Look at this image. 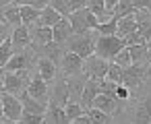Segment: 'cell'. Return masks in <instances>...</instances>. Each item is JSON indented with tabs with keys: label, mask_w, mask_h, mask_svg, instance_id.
<instances>
[{
	"label": "cell",
	"mask_w": 151,
	"mask_h": 124,
	"mask_svg": "<svg viewBox=\"0 0 151 124\" xmlns=\"http://www.w3.org/2000/svg\"><path fill=\"white\" fill-rule=\"evenodd\" d=\"M0 2H15V0H0Z\"/></svg>",
	"instance_id": "obj_43"
},
{
	"label": "cell",
	"mask_w": 151,
	"mask_h": 124,
	"mask_svg": "<svg viewBox=\"0 0 151 124\" xmlns=\"http://www.w3.org/2000/svg\"><path fill=\"white\" fill-rule=\"evenodd\" d=\"M13 54H15V52H13V39L6 37L2 44H0V68L9 62V58H11Z\"/></svg>",
	"instance_id": "obj_25"
},
{
	"label": "cell",
	"mask_w": 151,
	"mask_h": 124,
	"mask_svg": "<svg viewBox=\"0 0 151 124\" xmlns=\"http://www.w3.org/2000/svg\"><path fill=\"white\" fill-rule=\"evenodd\" d=\"M4 91H9V93H19L21 89H23V79H21V75H17V72H6L4 75Z\"/></svg>",
	"instance_id": "obj_13"
},
{
	"label": "cell",
	"mask_w": 151,
	"mask_h": 124,
	"mask_svg": "<svg viewBox=\"0 0 151 124\" xmlns=\"http://www.w3.org/2000/svg\"><path fill=\"white\" fill-rule=\"evenodd\" d=\"M128 97V87H122V83L116 87V99H126Z\"/></svg>",
	"instance_id": "obj_36"
},
{
	"label": "cell",
	"mask_w": 151,
	"mask_h": 124,
	"mask_svg": "<svg viewBox=\"0 0 151 124\" xmlns=\"http://www.w3.org/2000/svg\"><path fill=\"white\" fill-rule=\"evenodd\" d=\"M124 42H126V46H134V44H147V42H145V37H143L139 31H132V33L124 35Z\"/></svg>",
	"instance_id": "obj_32"
},
{
	"label": "cell",
	"mask_w": 151,
	"mask_h": 124,
	"mask_svg": "<svg viewBox=\"0 0 151 124\" xmlns=\"http://www.w3.org/2000/svg\"><path fill=\"white\" fill-rule=\"evenodd\" d=\"M116 27H118V21L110 17V19H106V21L97 23L95 31H97L99 35H116Z\"/></svg>",
	"instance_id": "obj_22"
},
{
	"label": "cell",
	"mask_w": 151,
	"mask_h": 124,
	"mask_svg": "<svg viewBox=\"0 0 151 124\" xmlns=\"http://www.w3.org/2000/svg\"><path fill=\"white\" fill-rule=\"evenodd\" d=\"M60 17H62V15H60L56 9H52V6L48 4V6H44V9L40 11V17H37L35 23H37L40 27H54V25L60 21Z\"/></svg>",
	"instance_id": "obj_6"
},
{
	"label": "cell",
	"mask_w": 151,
	"mask_h": 124,
	"mask_svg": "<svg viewBox=\"0 0 151 124\" xmlns=\"http://www.w3.org/2000/svg\"><path fill=\"white\" fill-rule=\"evenodd\" d=\"M23 110H25V112H31V114H46V105H44V103H37L35 97H31V95H25V99H23Z\"/></svg>",
	"instance_id": "obj_23"
},
{
	"label": "cell",
	"mask_w": 151,
	"mask_h": 124,
	"mask_svg": "<svg viewBox=\"0 0 151 124\" xmlns=\"http://www.w3.org/2000/svg\"><path fill=\"white\" fill-rule=\"evenodd\" d=\"M132 31H137V19H134V13H130V15H126V17H122V19L118 21L116 35L124 37V35H128V33H132Z\"/></svg>",
	"instance_id": "obj_11"
},
{
	"label": "cell",
	"mask_w": 151,
	"mask_h": 124,
	"mask_svg": "<svg viewBox=\"0 0 151 124\" xmlns=\"http://www.w3.org/2000/svg\"><path fill=\"white\" fill-rule=\"evenodd\" d=\"M145 58H147V60L151 62V39L147 42V54H145Z\"/></svg>",
	"instance_id": "obj_40"
},
{
	"label": "cell",
	"mask_w": 151,
	"mask_h": 124,
	"mask_svg": "<svg viewBox=\"0 0 151 124\" xmlns=\"http://www.w3.org/2000/svg\"><path fill=\"white\" fill-rule=\"evenodd\" d=\"M68 21H70V27H73V33H87L89 31V25H87V19H85V9H79V11H73L68 15Z\"/></svg>",
	"instance_id": "obj_7"
},
{
	"label": "cell",
	"mask_w": 151,
	"mask_h": 124,
	"mask_svg": "<svg viewBox=\"0 0 151 124\" xmlns=\"http://www.w3.org/2000/svg\"><path fill=\"white\" fill-rule=\"evenodd\" d=\"M116 101H118V99H114V97H110V95H106V93H97V95L93 97V101H91V108H97V110H101V112H106V114H112V112L116 110Z\"/></svg>",
	"instance_id": "obj_9"
},
{
	"label": "cell",
	"mask_w": 151,
	"mask_h": 124,
	"mask_svg": "<svg viewBox=\"0 0 151 124\" xmlns=\"http://www.w3.org/2000/svg\"><path fill=\"white\" fill-rule=\"evenodd\" d=\"M21 9V23L23 25H31L33 21H37V17H40V9H33L31 4H23V6H19Z\"/></svg>",
	"instance_id": "obj_20"
},
{
	"label": "cell",
	"mask_w": 151,
	"mask_h": 124,
	"mask_svg": "<svg viewBox=\"0 0 151 124\" xmlns=\"http://www.w3.org/2000/svg\"><path fill=\"white\" fill-rule=\"evenodd\" d=\"M143 75H145L143 66H141L139 62H132V64L124 66V72H122V85L128 87V89H132V87H137V85L141 83Z\"/></svg>",
	"instance_id": "obj_3"
},
{
	"label": "cell",
	"mask_w": 151,
	"mask_h": 124,
	"mask_svg": "<svg viewBox=\"0 0 151 124\" xmlns=\"http://www.w3.org/2000/svg\"><path fill=\"white\" fill-rule=\"evenodd\" d=\"M0 118H4V114H2V101H0ZM6 122V120H4Z\"/></svg>",
	"instance_id": "obj_42"
},
{
	"label": "cell",
	"mask_w": 151,
	"mask_h": 124,
	"mask_svg": "<svg viewBox=\"0 0 151 124\" xmlns=\"http://www.w3.org/2000/svg\"><path fill=\"white\" fill-rule=\"evenodd\" d=\"M35 37L40 39V44L48 46L50 42H54V37H52V27H40V29L35 31Z\"/></svg>",
	"instance_id": "obj_31"
},
{
	"label": "cell",
	"mask_w": 151,
	"mask_h": 124,
	"mask_svg": "<svg viewBox=\"0 0 151 124\" xmlns=\"http://www.w3.org/2000/svg\"><path fill=\"white\" fill-rule=\"evenodd\" d=\"M0 101H2V114L6 122H19L21 112H23V101H19L13 93L4 91L0 95Z\"/></svg>",
	"instance_id": "obj_2"
},
{
	"label": "cell",
	"mask_w": 151,
	"mask_h": 124,
	"mask_svg": "<svg viewBox=\"0 0 151 124\" xmlns=\"http://www.w3.org/2000/svg\"><path fill=\"white\" fill-rule=\"evenodd\" d=\"M106 72H108V62H106L104 58H99V56H95V58L89 56V64H87V75H89V79L101 81V79L106 77Z\"/></svg>",
	"instance_id": "obj_5"
},
{
	"label": "cell",
	"mask_w": 151,
	"mask_h": 124,
	"mask_svg": "<svg viewBox=\"0 0 151 124\" xmlns=\"http://www.w3.org/2000/svg\"><path fill=\"white\" fill-rule=\"evenodd\" d=\"M44 122V114H31V112H21L19 124H42Z\"/></svg>",
	"instance_id": "obj_27"
},
{
	"label": "cell",
	"mask_w": 151,
	"mask_h": 124,
	"mask_svg": "<svg viewBox=\"0 0 151 124\" xmlns=\"http://www.w3.org/2000/svg\"><path fill=\"white\" fill-rule=\"evenodd\" d=\"M46 81L42 79V77H35V79H31V83H29V87H27V95H31V97H35V99H40V97H44L46 95Z\"/></svg>",
	"instance_id": "obj_17"
},
{
	"label": "cell",
	"mask_w": 151,
	"mask_h": 124,
	"mask_svg": "<svg viewBox=\"0 0 151 124\" xmlns=\"http://www.w3.org/2000/svg\"><path fill=\"white\" fill-rule=\"evenodd\" d=\"M97 93H99V81L89 79V81L85 83V87H83V105L91 108V101H93V97H95Z\"/></svg>",
	"instance_id": "obj_15"
},
{
	"label": "cell",
	"mask_w": 151,
	"mask_h": 124,
	"mask_svg": "<svg viewBox=\"0 0 151 124\" xmlns=\"http://www.w3.org/2000/svg\"><path fill=\"white\" fill-rule=\"evenodd\" d=\"M70 33H73V27H70L68 17H60V21L52 27V37H54V42H64Z\"/></svg>",
	"instance_id": "obj_8"
},
{
	"label": "cell",
	"mask_w": 151,
	"mask_h": 124,
	"mask_svg": "<svg viewBox=\"0 0 151 124\" xmlns=\"http://www.w3.org/2000/svg\"><path fill=\"white\" fill-rule=\"evenodd\" d=\"M64 112H66V120H68V122H73L77 116H81V114H83V108H81L79 103H75V101H68V103H66V108H64Z\"/></svg>",
	"instance_id": "obj_29"
},
{
	"label": "cell",
	"mask_w": 151,
	"mask_h": 124,
	"mask_svg": "<svg viewBox=\"0 0 151 124\" xmlns=\"http://www.w3.org/2000/svg\"><path fill=\"white\" fill-rule=\"evenodd\" d=\"M11 39H13V48L17 46V48H21V46H27L29 44V29H27V25H17L15 27V31L11 33Z\"/></svg>",
	"instance_id": "obj_14"
},
{
	"label": "cell",
	"mask_w": 151,
	"mask_h": 124,
	"mask_svg": "<svg viewBox=\"0 0 151 124\" xmlns=\"http://www.w3.org/2000/svg\"><path fill=\"white\" fill-rule=\"evenodd\" d=\"M73 124H93V122H91V118H89V114H85V112H83L81 116H77V118L73 120Z\"/></svg>",
	"instance_id": "obj_37"
},
{
	"label": "cell",
	"mask_w": 151,
	"mask_h": 124,
	"mask_svg": "<svg viewBox=\"0 0 151 124\" xmlns=\"http://www.w3.org/2000/svg\"><path fill=\"white\" fill-rule=\"evenodd\" d=\"M0 75H2V70H0Z\"/></svg>",
	"instance_id": "obj_44"
},
{
	"label": "cell",
	"mask_w": 151,
	"mask_h": 124,
	"mask_svg": "<svg viewBox=\"0 0 151 124\" xmlns=\"http://www.w3.org/2000/svg\"><path fill=\"white\" fill-rule=\"evenodd\" d=\"M27 66V56L25 54H13L11 58H9V62L2 66L6 72H19V70H23Z\"/></svg>",
	"instance_id": "obj_16"
},
{
	"label": "cell",
	"mask_w": 151,
	"mask_h": 124,
	"mask_svg": "<svg viewBox=\"0 0 151 124\" xmlns=\"http://www.w3.org/2000/svg\"><path fill=\"white\" fill-rule=\"evenodd\" d=\"M137 122H139V124L151 122V97H147V99L141 103V108H139V112H137Z\"/></svg>",
	"instance_id": "obj_24"
},
{
	"label": "cell",
	"mask_w": 151,
	"mask_h": 124,
	"mask_svg": "<svg viewBox=\"0 0 151 124\" xmlns=\"http://www.w3.org/2000/svg\"><path fill=\"white\" fill-rule=\"evenodd\" d=\"M48 4L52 9H56L62 17H68L70 15V9H68V0H48Z\"/></svg>",
	"instance_id": "obj_30"
},
{
	"label": "cell",
	"mask_w": 151,
	"mask_h": 124,
	"mask_svg": "<svg viewBox=\"0 0 151 124\" xmlns=\"http://www.w3.org/2000/svg\"><path fill=\"white\" fill-rule=\"evenodd\" d=\"M89 118H91V122H95V124H108V122H112L110 114H106V112H101V110H97V108H91Z\"/></svg>",
	"instance_id": "obj_28"
},
{
	"label": "cell",
	"mask_w": 151,
	"mask_h": 124,
	"mask_svg": "<svg viewBox=\"0 0 151 124\" xmlns=\"http://www.w3.org/2000/svg\"><path fill=\"white\" fill-rule=\"evenodd\" d=\"M81 66H83V58H81V56H77L75 52H66V54H64V58H62V68H64L66 75L77 72Z\"/></svg>",
	"instance_id": "obj_12"
},
{
	"label": "cell",
	"mask_w": 151,
	"mask_h": 124,
	"mask_svg": "<svg viewBox=\"0 0 151 124\" xmlns=\"http://www.w3.org/2000/svg\"><path fill=\"white\" fill-rule=\"evenodd\" d=\"M44 122H52V124H64V122H68L66 120V112L58 105V103H52L48 110H46V114H44Z\"/></svg>",
	"instance_id": "obj_10"
},
{
	"label": "cell",
	"mask_w": 151,
	"mask_h": 124,
	"mask_svg": "<svg viewBox=\"0 0 151 124\" xmlns=\"http://www.w3.org/2000/svg\"><path fill=\"white\" fill-rule=\"evenodd\" d=\"M130 13H134V4H132V0H120V2L114 6V11H112V19L120 21L122 17H126V15H130Z\"/></svg>",
	"instance_id": "obj_18"
},
{
	"label": "cell",
	"mask_w": 151,
	"mask_h": 124,
	"mask_svg": "<svg viewBox=\"0 0 151 124\" xmlns=\"http://www.w3.org/2000/svg\"><path fill=\"white\" fill-rule=\"evenodd\" d=\"M87 2H89V0H68V9H70V13L79 11V9H85Z\"/></svg>",
	"instance_id": "obj_34"
},
{
	"label": "cell",
	"mask_w": 151,
	"mask_h": 124,
	"mask_svg": "<svg viewBox=\"0 0 151 124\" xmlns=\"http://www.w3.org/2000/svg\"><path fill=\"white\" fill-rule=\"evenodd\" d=\"M6 37H11L9 35V23H2V25H0V44H2Z\"/></svg>",
	"instance_id": "obj_38"
},
{
	"label": "cell",
	"mask_w": 151,
	"mask_h": 124,
	"mask_svg": "<svg viewBox=\"0 0 151 124\" xmlns=\"http://www.w3.org/2000/svg\"><path fill=\"white\" fill-rule=\"evenodd\" d=\"M0 23H6V19H4V9L0 6Z\"/></svg>",
	"instance_id": "obj_41"
},
{
	"label": "cell",
	"mask_w": 151,
	"mask_h": 124,
	"mask_svg": "<svg viewBox=\"0 0 151 124\" xmlns=\"http://www.w3.org/2000/svg\"><path fill=\"white\" fill-rule=\"evenodd\" d=\"M4 19H6L9 25H21V9H19L15 2L9 4V6L4 9Z\"/></svg>",
	"instance_id": "obj_21"
},
{
	"label": "cell",
	"mask_w": 151,
	"mask_h": 124,
	"mask_svg": "<svg viewBox=\"0 0 151 124\" xmlns=\"http://www.w3.org/2000/svg\"><path fill=\"white\" fill-rule=\"evenodd\" d=\"M122 72H124V66L116 64L114 60L108 64V72H106V79L114 81V83H122Z\"/></svg>",
	"instance_id": "obj_26"
},
{
	"label": "cell",
	"mask_w": 151,
	"mask_h": 124,
	"mask_svg": "<svg viewBox=\"0 0 151 124\" xmlns=\"http://www.w3.org/2000/svg\"><path fill=\"white\" fill-rule=\"evenodd\" d=\"M126 46L124 37L120 35H101L97 42H95V54L104 60H114L116 54Z\"/></svg>",
	"instance_id": "obj_1"
},
{
	"label": "cell",
	"mask_w": 151,
	"mask_h": 124,
	"mask_svg": "<svg viewBox=\"0 0 151 124\" xmlns=\"http://www.w3.org/2000/svg\"><path fill=\"white\" fill-rule=\"evenodd\" d=\"M40 77H42L46 83H50V81L56 77V66H54V62H52L50 58H42V60H40Z\"/></svg>",
	"instance_id": "obj_19"
},
{
	"label": "cell",
	"mask_w": 151,
	"mask_h": 124,
	"mask_svg": "<svg viewBox=\"0 0 151 124\" xmlns=\"http://www.w3.org/2000/svg\"><path fill=\"white\" fill-rule=\"evenodd\" d=\"M70 52H75L81 58H89L95 52V44H93V39L89 35L83 33V37H77V39L70 42Z\"/></svg>",
	"instance_id": "obj_4"
},
{
	"label": "cell",
	"mask_w": 151,
	"mask_h": 124,
	"mask_svg": "<svg viewBox=\"0 0 151 124\" xmlns=\"http://www.w3.org/2000/svg\"><path fill=\"white\" fill-rule=\"evenodd\" d=\"M134 4V11H147L151 9V0H132Z\"/></svg>",
	"instance_id": "obj_35"
},
{
	"label": "cell",
	"mask_w": 151,
	"mask_h": 124,
	"mask_svg": "<svg viewBox=\"0 0 151 124\" xmlns=\"http://www.w3.org/2000/svg\"><path fill=\"white\" fill-rule=\"evenodd\" d=\"M85 19H87L89 29H95V27H97V23H99V21H97V17H95V15H93V13L87 9V6H85Z\"/></svg>",
	"instance_id": "obj_33"
},
{
	"label": "cell",
	"mask_w": 151,
	"mask_h": 124,
	"mask_svg": "<svg viewBox=\"0 0 151 124\" xmlns=\"http://www.w3.org/2000/svg\"><path fill=\"white\" fill-rule=\"evenodd\" d=\"M118 2H120V0H104V4H106V11H108V13H112V11H114V6H116Z\"/></svg>",
	"instance_id": "obj_39"
}]
</instances>
